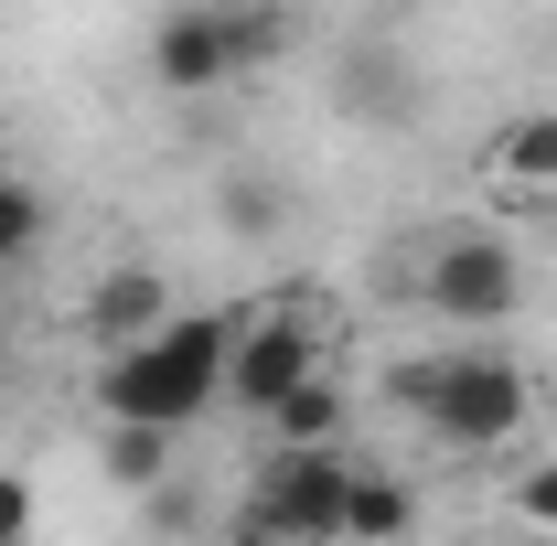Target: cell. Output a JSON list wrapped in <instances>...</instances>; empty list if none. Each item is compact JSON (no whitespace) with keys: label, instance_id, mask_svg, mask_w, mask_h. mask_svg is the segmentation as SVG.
I'll return each mask as SVG.
<instances>
[{"label":"cell","instance_id":"cell-10","mask_svg":"<svg viewBox=\"0 0 557 546\" xmlns=\"http://www.w3.org/2000/svg\"><path fill=\"white\" fill-rule=\"evenodd\" d=\"M418 536V493L397 472H354L344 482V546H408Z\"/></svg>","mask_w":557,"mask_h":546},{"label":"cell","instance_id":"cell-18","mask_svg":"<svg viewBox=\"0 0 557 546\" xmlns=\"http://www.w3.org/2000/svg\"><path fill=\"white\" fill-rule=\"evenodd\" d=\"M225 546H278V536H269V525H247V514H236V536H225Z\"/></svg>","mask_w":557,"mask_h":546},{"label":"cell","instance_id":"cell-7","mask_svg":"<svg viewBox=\"0 0 557 546\" xmlns=\"http://www.w3.org/2000/svg\"><path fill=\"white\" fill-rule=\"evenodd\" d=\"M172 311H183V300H172V278H161V269H108L97 289H86V333H97V353L150 343Z\"/></svg>","mask_w":557,"mask_h":546},{"label":"cell","instance_id":"cell-15","mask_svg":"<svg viewBox=\"0 0 557 546\" xmlns=\"http://www.w3.org/2000/svg\"><path fill=\"white\" fill-rule=\"evenodd\" d=\"M161 472H172V429H108V482L150 493Z\"/></svg>","mask_w":557,"mask_h":546},{"label":"cell","instance_id":"cell-2","mask_svg":"<svg viewBox=\"0 0 557 546\" xmlns=\"http://www.w3.org/2000/svg\"><path fill=\"white\" fill-rule=\"evenodd\" d=\"M386 397L450 450H504L536 418V375L515 353H408V364H386Z\"/></svg>","mask_w":557,"mask_h":546},{"label":"cell","instance_id":"cell-4","mask_svg":"<svg viewBox=\"0 0 557 546\" xmlns=\"http://www.w3.org/2000/svg\"><path fill=\"white\" fill-rule=\"evenodd\" d=\"M418 300H429L440 322L493 333V322H515V311H525V258H515L504 236H440V247H429V269H418Z\"/></svg>","mask_w":557,"mask_h":546},{"label":"cell","instance_id":"cell-17","mask_svg":"<svg viewBox=\"0 0 557 546\" xmlns=\"http://www.w3.org/2000/svg\"><path fill=\"white\" fill-rule=\"evenodd\" d=\"M33 525H44L33 482H22V472H0V546H33Z\"/></svg>","mask_w":557,"mask_h":546},{"label":"cell","instance_id":"cell-12","mask_svg":"<svg viewBox=\"0 0 557 546\" xmlns=\"http://www.w3.org/2000/svg\"><path fill=\"white\" fill-rule=\"evenodd\" d=\"M333 429H344V386H333V375H311L300 397H278V408H269V439H278V450H333Z\"/></svg>","mask_w":557,"mask_h":546},{"label":"cell","instance_id":"cell-1","mask_svg":"<svg viewBox=\"0 0 557 546\" xmlns=\"http://www.w3.org/2000/svg\"><path fill=\"white\" fill-rule=\"evenodd\" d=\"M247 311H172L150 343L97 353V418L108 429H194L205 408H225V353H236Z\"/></svg>","mask_w":557,"mask_h":546},{"label":"cell","instance_id":"cell-6","mask_svg":"<svg viewBox=\"0 0 557 546\" xmlns=\"http://www.w3.org/2000/svg\"><path fill=\"white\" fill-rule=\"evenodd\" d=\"M150 86H161V97H214V86H236V54H225L214 0H172V11L150 22Z\"/></svg>","mask_w":557,"mask_h":546},{"label":"cell","instance_id":"cell-8","mask_svg":"<svg viewBox=\"0 0 557 546\" xmlns=\"http://www.w3.org/2000/svg\"><path fill=\"white\" fill-rule=\"evenodd\" d=\"M333 108L344 119H364V129H408L418 119V75L397 44H354L344 65H333Z\"/></svg>","mask_w":557,"mask_h":546},{"label":"cell","instance_id":"cell-14","mask_svg":"<svg viewBox=\"0 0 557 546\" xmlns=\"http://www.w3.org/2000/svg\"><path fill=\"white\" fill-rule=\"evenodd\" d=\"M44 225H54V204H44V183L0 172V269H22V258L44 247Z\"/></svg>","mask_w":557,"mask_h":546},{"label":"cell","instance_id":"cell-5","mask_svg":"<svg viewBox=\"0 0 557 546\" xmlns=\"http://www.w3.org/2000/svg\"><path fill=\"white\" fill-rule=\"evenodd\" d=\"M322 375V333L300 322V311H247L236 322V353H225V408L269 418L278 397H300Z\"/></svg>","mask_w":557,"mask_h":546},{"label":"cell","instance_id":"cell-3","mask_svg":"<svg viewBox=\"0 0 557 546\" xmlns=\"http://www.w3.org/2000/svg\"><path fill=\"white\" fill-rule=\"evenodd\" d=\"M344 450H269L247 472V525H269L278 546H344Z\"/></svg>","mask_w":557,"mask_h":546},{"label":"cell","instance_id":"cell-13","mask_svg":"<svg viewBox=\"0 0 557 546\" xmlns=\"http://www.w3.org/2000/svg\"><path fill=\"white\" fill-rule=\"evenodd\" d=\"M214 214H225V236H278V214H289V194H278V172H225V194H214Z\"/></svg>","mask_w":557,"mask_h":546},{"label":"cell","instance_id":"cell-16","mask_svg":"<svg viewBox=\"0 0 557 546\" xmlns=\"http://www.w3.org/2000/svg\"><path fill=\"white\" fill-rule=\"evenodd\" d=\"M504 504H515V525H536V536H557V450H536V461L515 472V493H504Z\"/></svg>","mask_w":557,"mask_h":546},{"label":"cell","instance_id":"cell-9","mask_svg":"<svg viewBox=\"0 0 557 546\" xmlns=\"http://www.w3.org/2000/svg\"><path fill=\"white\" fill-rule=\"evenodd\" d=\"M483 161H493V183H504V194H536V204H557V108L504 119Z\"/></svg>","mask_w":557,"mask_h":546},{"label":"cell","instance_id":"cell-11","mask_svg":"<svg viewBox=\"0 0 557 546\" xmlns=\"http://www.w3.org/2000/svg\"><path fill=\"white\" fill-rule=\"evenodd\" d=\"M214 22H225V54H236V75L278 65V54L300 44V11H289V0H214Z\"/></svg>","mask_w":557,"mask_h":546}]
</instances>
